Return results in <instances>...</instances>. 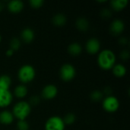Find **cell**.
Wrapping results in <instances>:
<instances>
[{
  "mask_svg": "<svg viewBox=\"0 0 130 130\" xmlns=\"http://www.w3.org/2000/svg\"><path fill=\"white\" fill-rule=\"evenodd\" d=\"M115 61V54L110 50H104L101 51L98 58L99 66L104 70H109L112 69L114 66Z\"/></svg>",
  "mask_w": 130,
  "mask_h": 130,
  "instance_id": "1",
  "label": "cell"
},
{
  "mask_svg": "<svg viewBox=\"0 0 130 130\" xmlns=\"http://www.w3.org/2000/svg\"><path fill=\"white\" fill-rule=\"evenodd\" d=\"M30 113V106L24 101L17 103L13 108V115L19 120H24Z\"/></svg>",
  "mask_w": 130,
  "mask_h": 130,
  "instance_id": "2",
  "label": "cell"
},
{
  "mask_svg": "<svg viewBox=\"0 0 130 130\" xmlns=\"http://www.w3.org/2000/svg\"><path fill=\"white\" fill-rule=\"evenodd\" d=\"M35 77V70L30 65H24L21 66L18 71V78L24 83H28L34 80Z\"/></svg>",
  "mask_w": 130,
  "mask_h": 130,
  "instance_id": "3",
  "label": "cell"
},
{
  "mask_svg": "<svg viewBox=\"0 0 130 130\" xmlns=\"http://www.w3.org/2000/svg\"><path fill=\"white\" fill-rule=\"evenodd\" d=\"M46 130H64L65 123L63 120L59 117H50L45 124Z\"/></svg>",
  "mask_w": 130,
  "mask_h": 130,
  "instance_id": "4",
  "label": "cell"
},
{
  "mask_svg": "<svg viewBox=\"0 0 130 130\" xmlns=\"http://www.w3.org/2000/svg\"><path fill=\"white\" fill-rule=\"evenodd\" d=\"M75 76V69L71 64H65L61 67L60 77L65 82L72 80Z\"/></svg>",
  "mask_w": 130,
  "mask_h": 130,
  "instance_id": "5",
  "label": "cell"
},
{
  "mask_svg": "<svg viewBox=\"0 0 130 130\" xmlns=\"http://www.w3.org/2000/svg\"><path fill=\"white\" fill-rule=\"evenodd\" d=\"M120 107V102L118 99L113 96H108L103 101L104 109L110 113H113L118 110Z\"/></svg>",
  "mask_w": 130,
  "mask_h": 130,
  "instance_id": "6",
  "label": "cell"
},
{
  "mask_svg": "<svg viewBox=\"0 0 130 130\" xmlns=\"http://www.w3.org/2000/svg\"><path fill=\"white\" fill-rule=\"evenodd\" d=\"M58 93L57 88L53 85H46L42 91V96L45 99L51 100L53 99Z\"/></svg>",
  "mask_w": 130,
  "mask_h": 130,
  "instance_id": "7",
  "label": "cell"
},
{
  "mask_svg": "<svg viewBox=\"0 0 130 130\" xmlns=\"http://www.w3.org/2000/svg\"><path fill=\"white\" fill-rule=\"evenodd\" d=\"M101 48L100 41L96 38H91L87 41L86 43V50L91 54L97 53Z\"/></svg>",
  "mask_w": 130,
  "mask_h": 130,
  "instance_id": "8",
  "label": "cell"
},
{
  "mask_svg": "<svg viewBox=\"0 0 130 130\" xmlns=\"http://www.w3.org/2000/svg\"><path fill=\"white\" fill-rule=\"evenodd\" d=\"M12 101V95L9 91H0V107L8 106Z\"/></svg>",
  "mask_w": 130,
  "mask_h": 130,
  "instance_id": "9",
  "label": "cell"
},
{
  "mask_svg": "<svg viewBox=\"0 0 130 130\" xmlns=\"http://www.w3.org/2000/svg\"><path fill=\"white\" fill-rule=\"evenodd\" d=\"M125 28L124 23L120 20H114L110 25V30L113 34L118 35L121 34Z\"/></svg>",
  "mask_w": 130,
  "mask_h": 130,
  "instance_id": "10",
  "label": "cell"
},
{
  "mask_svg": "<svg viewBox=\"0 0 130 130\" xmlns=\"http://www.w3.org/2000/svg\"><path fill=\"white\" fill-rule=\"evenodd\" d=\"M24 8V4L21 1L19 0H12L10 1L8 4V10L12 13H18Z\"/></svg>",
  "mask_w": 130,
  "mask_h": 130,
  "instance_id": "11",
  "label": "cell"
},
{
  "mask_svg": "<svg viewBox=\"0 0 130 130\" xmlns=\"http://www.w3.org/2000/svg\"><path fill=\"white\" fill-rule=\"evenodd\" d=\"M14 120V115L9 111H2L0 113V123L5 125L11 124Z\"/></svg>",
  "mask_w": 130,
  "mask_h": 130,
  "instance_id": "12",
  "label": "cell"
},
{
  "mask_svg": "<svg viewBox=\"0 0 130 130\" xmlns=\"http://www.w3.org/2000/svg\"><path fill=\"white\" fill-rule=\"evenodd\" d=\"M34 38V30L30 28H24L21 32V39L25 43H30L33 41Z\"/></svg>",
  "mask_w": 130,
  "mask_h": 130,
  "instance_id": "13",
  "label": "cell"
},
{
  "mask_svg": "<svg viewBox=\"0 0 130 130\" xmlns=\"http://www.w3.org/2000/svg\"><path fill=\"white\" fill-rule=\"evenodd\" d=\"M11 78L8 75L0 76V91H8L11 85Z\"/></svg>",
  "mask_w": 130,
  "mask_h": 130,
  "instance_id": "14",
  "label": "cell"
},
{
  "mask_svg": "<svg viewBox=\"0 0 130 130\" xmlns=\"http://www.w3.org/2000/svg\"><path fill=\"white\" fill-rule=\"evenodd\" d=\"M113 72L114 75L117 77H119V78L123 77L126 73V69L123 65L118 64L113 67Z\"/></svg>",
  "mask_w": 130,
  "mask_h": 130,
  "instance_id": "15",
  "label": "cell"
},
{
  "mask_svg": "<svg viewBox=\"0 0 130 130\" xmlns=\"http://www.w3.org/2000/svg\"><path fill=\"white\" fill-rule=\"evenodd\" d=\"M112 8L116 11H120L125 8L128 4L127 0H113L111 2Z\"/></svg>",
  "mask_w": 130,
  "mask_h": 130,
  "instance_id": "16",
  "label": "cell"
},
{
  "mask_svg": "<svg viewBox=\"0 0 130 130\" xmlns=\"http://www.w3.org/2000/svg\"><path fill=\"white\" fill-rule=\"evenodd\" d=\"M68 50H69V53L72 55V56H78L82 51V46L79 43H71L68 48Z\"/></svg>",
  "mask_w": 130,
  "mask_h": 130,
  "instance_id": "17",
  "label": "cell"
},
{
  "mask_svg": "<svg viewBox=\"0 0 130 130\" xmlns=\"http://www.w3.org/2000/svg\"><path fill=\"white\" fill-rule=\"evenodd\" d=\"M76 27L79 30L86 31L89 27V22L85 18H79L76 21Z\"/></svg>",
  "mask_w": 130,
  "mask_h": 130,
  "instance_id": "18",
  "label": "cell"
},
{
  "mask_svg": "<svg viewBox=\"0 0 130 130\" xmlns=\"http://www.w3.org/2000/svg\"><path fill=\"white\" fill-rule=\"evenodd\" d=\"M53 23L57 27H62L66 23V18L62 14H58L53 18Z\"/></svg>",
  "mask_w": 130,
  "mask_h": 130,
  "instance_id": "19",
  "label": "cell"
},
{
  "mask_svg": "<svg viewBox=\"0 0 130 130\" xmlns=\"http://www.w3.org/2000/svg\"><path fill=\"white\" fill-rule=\"evenodd\" d=\"M27 94V88L24 85H18L15 88L14 94L18 98H24Z\"/></svg>",
  "mask_w": 130,
  "mask_h": 130,
  "instance_id": "20",
  "label": "cell"
},
{
  "mask_svg": "<svg viewBox=\"0 0 130 130\" xmlns=\"http://www.w3.org/2000/svg\"><path fill=\"white\" fill-rule=\"evenodd\" d=\"M21 46V41L18 38H12L11 42H10V49L13 51L18 50Z\"/></svg>",
  "mask_w": 130,
  "mask_h": 130,
  "instance_id": "21",
  "label": "cell"
},
{
  "mask_svg": "<svg viewBox=\"0 0 130 130\" xmlns=\"http://www.w3.org/2000/svg\"><path fill=\"white\" fill-rule=\"evenodd\" d=\"M103 94L100 91H94L91 94V99L94 101H99L102 99Z\"/></svg>",
  "mask_w": 130,
  "mask_h": 130,
  "instance_id": "22",
  "label": "cell"
},
{
  "mask_svg": "<svg viewBox=\"0 0 130 130\" xmlns=\"http://www.w3.org/2000/svg\"><path fill=\"white\" fill-rule=\"evenodd\" d=\"M75 119L76 118H75V114H73V113H68L65 117V118L63 120V122H64L65 125L66 124L71 125V124L74 123V122L75 121Z\"/></svg>",
  "mask_w": 130,
  "mask_h": 130,
  "instance_id": "23",
  "label": "cell"
},
{
  "mask_svg": "<svg viewBox=\"0 0 130 130\" xmlns=\"http://www.w3.org/2000/svg\"><path fill=\"white\" fill-rule=\"evenodd\" d=\"M17 126L18 130H27L29 128V125L25 120H19Z\"/></svg>",
  "mask_w": 130,
  "mask_h": 130,
  "instance_id": "24",
  "label": "cell"
},
{
  "mask_svg": "<svg viewBox=\"0 0 130 130\" xmlns=\"http://www.w3.org/2000/svg\"><path fill=\"white\" fill-rule=\"evenodd\" d=\"M43 4V0H30V5L31 7L34 8H40Z\"/></svg>",
  "mask_w": 130,
  "mask_h": 130,
  "instance_id": "25",
  "label": "cell"
},
{
  "mask_svg": "<svg viewBox=\"0 0 130 130\" xmlns=\"http://www.w3.org/2000/svg\"><path fill=\"white\" fill-rule=\"evenodd\" d=\"M101 17L102 18H110L111 17V15H112V13H111V11L109 10V9H107V8H104V9H103L102 11H101Z\"/></svg>",
  "mask_w": 130,
  "mask_h": 130,
  "instance_id": "26",
  "label": "cell"
},
{
  "mask_svg": "<svg viewBox=\"0 0 130 130\" xmlns=\"http://www.w3.org/2000/svg\"><path fill=\"white\" fill-rule=\"evenodd\" d=\"M120 56H121V58H122L123 59H124V60L128 59L129 58V51H127V50H123V51H122V53H120Z\"/></svg>",
  "mask_w": 130,
  "mask_h": 130,
  "instance_id": "27",
  "label": "cell"
},
{
  "mask_svg": "<svg viewBox=\"0 0 130 130\" xmlns=\"http://www.w3.org/2000/svg\"><path fill=\"white\" fill-rule=\"evenodd\" d=\"M40 102V98L37 96H34L30 98V104L33 105H37Z\"/></svg>",
  "mask_w": 130,
  "mask_h": 130,
  "instance_id": "28",
  "label": "cell"
},
{
  "mask_svg": "<svg viewBox=\"0 0 130 130\" xmlns=\"http://www.w3.org/2000/svg\"><path fill=\"white\" fill-rule=\"evenodd\" d=\"M120 44H122V45H126V44L128 43V41H127L126 38H124V37H123V38H121V39H120Z\"/></svg>",
  "mask_w": 130,
  "mask_h": 130,
  "instance_id": "29",
  "label": "cell"
},
{
  "mask_svg": "<svg viewBox=\"0 0 130 130\" xmlns=\"http://www.w3.org/2000/svg\"><path fill=\"white\" fill-rule=\"evenodd\" d=\"M13 53H14V51H13V50H11V49H9L8 50H7V52H6V55H7L8 56H12V55H13Z\"/></svg>",
  "mask_w": 130,
  "mask_h": 130,
  "instance_id": "30",
  "label": "cell"
},
{
  "mask_svg": "<svg viewBox=\"0 0 130 130\" xmlns=\"http://www.w3.org/2000/svg\"><path fill=\"white\" fill-rule=\"evenodd\" d=\"M111 91H112V90H111L110 88H108V87H107V88H106V89H105V93H107V94H110V93H111Z\"/></svg>",
  "mask_w": 130,
  "mask_h": 130,
  "instance_id": "31",
  "label": "cell"
},
{
  "mask_svg": "<svg viewBox=\"0 0 130 130\" xmlns=\"http://www.w3.org/2000/svg\"><path fill=\"white\" fill-rule=\"evenodd\" d=\"M3 7H4V6H3V4L0 2V11L3 9Z\"/></svg>",
  "mask_w": 130,
  "mask_h": 130,
  "instance_id": "32",
  "label": "cell"
},
{
  "mask_svg": "<svg viewBox=\"0 0 130 130\" xmlns=\"http://www.w3.org/2000/svg\"><path fill=\"white\" fill-rule=\"evenodd\" d=\"M1 40H2V38H1V36H0V41H1Z\"/></svg>",
  "mask_w": 130,
  "mask_h": 130,
  "instance_id": "33",
  "label": "cell"
}]
</instances>
